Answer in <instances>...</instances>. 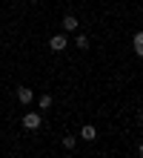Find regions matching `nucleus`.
Returning <instances> with one entry per match:
<instances>
[{
  "label": "nucleus",
  "mask_w": 143,
  "mask_h": 158,
  "mask_svg": "<svg viewBox=\"0 0 143 158\" xmlns=\"http://www.w3.org/2000/svg\"><path fill=\"white\" fill-rule=\"evenodd\" d=\"M17 101H20V104H32L34 101V89L32 86H17Z\"/></svg>",
  "instance_id": "f03ea898"
},
{
  "label": "nucleus",
  "mask_w": 143,
  "mask_h": 158,
  "mask_svg": "<svg viewBox=\"0 0 143 158\" xmlns=\"http://www.w3.org/2000/svg\"><path fill=\"white\" fill-rule=\"evenodd\" d=\"M74 144H77L74 135H63V147H66V150H74Z\"/></svg>",
  "instance_id": "6e6552de"
},
{
  "label": "nucleus",
  "mask_w": 143,
  "mask_h": 158,
  "mask_svg": "<svg viewBox=\"0 0 143 158\" xmlns=\"http://www.w3.org/2000/svg\"><path fill=\"white\" fill-rule=\"evenodd\" d=\"M77 26H80V20H77L74 15H66V17H63V29H66V32H74Z\"/></svg>",
  "instance_id": "20e7f679"
},
{
  "label": "nucleus",
  "mask_w": 143,
  "mask_h": 158,
  "mask_svg": "<svg viewBox=\"0 0 143 158\" xmlns=\"http://www.w3.org/2000/svg\"><path fill=\"white\" fill-rule=\"evenodd\" d=\"M132 43H135V55H143V35L140 32L135 35V40H132Z\"/></svg>",
  "instance_id": "423d86ee"
},
{
  "label": "nucleus",
  "mask_w": 143,
  "mask_h": 158,
  "mask_svg": "<svg viewBox=\"0 0 143 158\" xmlns=\"http://www.w3.org/2000/svg\"><path fill=\"white\" fill-rule=\"evenodd\" d=\"M49 49H52V52H63V49H66V35H52Z\"/></svg>",
  "instance_id": "7ed1b4c3"
},
{
  "label": "nucleus",
  "mask_w": 143,
  "mask_h": 158,
  "mask_svg": "<svg viewBox=\"0 0 143 158\" xmlns=\"http://www.w3.org/2000/svg\"><path fill=\"white\" fill-rule=\"evenodd\" d=\"M74 46H80V49H89V38H86V35H77V40H74Z\"/></svg>",
  "instance_id": "1a4fd4ad"
},
{
  "label": "nucleus",
  "mask_w": 143,
  "mask_h": 158,
  "mask_svg": "<svg viewBox=\"0 0 143 158\" xmlns=\"http://www.w3.org/2000/svg\"><path fill=\"white\" fill-rule=\"evenodd\" d=\"M80 138H83V141H94V138H97V129H94L92 124H86V127L80 129Z\"/></svg>",
  "instance_id": "39448f33"
},
{
  "label": "nucleus",
  "mask_w": 143,
  "mask_h": 158,
  "mask_svg": "<svg viewBox=\"0 0 143 158\" xmlns=\"http://www.w3.org/2000/svg\"><path fill=\"white\" fill-rule=\"evenodd\" d=\"M37 104H40V109H49L52 106V95H46V92H43V95L37 98Z\"/></svg>",
  "instance_id": "0eeeda50"
},
{
  "label": "nucleus",
  "mask_w": 143,
  "mask_h": 158,
  "mask_svg": "<svg viewBox=\"0 0 143 158\" xmlns=\"http://www.w3.org/2000/svg\"><path fill=\"white\" fill-rule=\"evenodd\" d=\"M40 124H43V115L40 112H26L23 115V127L26 129H40Z\"/></svg>",
  "instance_id": "f257e3e1"
}]
</instances>
